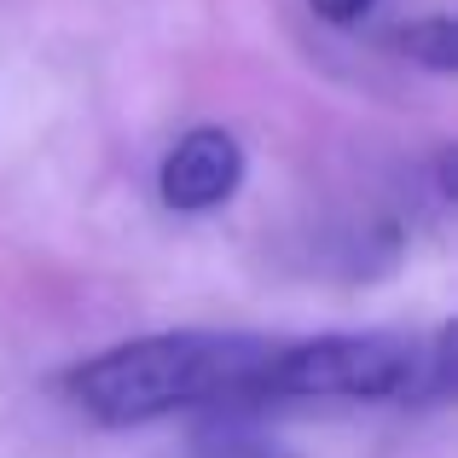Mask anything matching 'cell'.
<instances>
[{
    "instance_id": "cell-1",
    "label": "cell",
    "mask_w": 458,
    "mask_h": 458,
    "mask_svg": "<svg viewBox=\"0 0 458 458\" xmlns=\"http://www.w3.org/2000/svg\"><path fill=\"white\" fill-rule=\"evenodd\" d=\"M273 336L256 331H151L81 360L64 394L105 429H140L215 401H256V371L267 366Z\"/></svg>"
},
{
    "instance_id": "cell-2",
    "label": "cell",
    "mask_w": 458,
    "mask_h": 458,
    "mask_svg": "<svg viewBox=\"0 0 458 458\" xmlns=\"http://www.w3.org/2000/svg\"><path fill=\"white\" fill-rule=\"evenodd\" d=\"M453 394V325L436 336L406 331H325L273 343L256 371V401H348V406H441Z\"/></svg>"
},
{
    "instance_id": "cell-3",
    "label": "cell",
    "mask_w": 458,
    "mask_h": 458,
    "mask_svg": "<svg viewBox=\"0 0 458 458\" xmlns=\"http://www.w3.org/2000/svg\"><path fill=\"white\" fill-rule=\"evenodd\" d=\"M244 174H250L244 140H238L233 128L203 123V128H191V134H180L174 146H168L163 168H157V198L174 215H209V209H226V203L238 198Z\"/></svg>"
},
{
    "instance_id": "cell-4",
    "label": "cell",
    "mask_w": 458,
    "mask_h": 458,
    "mask_svg": "<svg viewBox=\"0 0 458 458\" xmlns=\"http://www.w3.org/2000/svg\"><path fill=\"white\" fill-rule=\"evenodd\" d=\"M191 458H291V447L261 424V401L238 394L203 406V424L191 429Z\"/></svg>"
},
{
    "instance_id": "cell-5",
    "label": "cell",
    "mask_w": 458,
    "mask_h": 458,
    "mask_svg": "<svg viewBox=\"0 0 458 458\" xmlns=\"http://www.w3.org/2000/svg\"><path fill=\"white\" fill-rule=\"evenodd\" d=\"M394 47H401L412 64L436 70V76H453L458 70V23L453 18H418L406 30H394Z\"/></svg>"
},
{
    "instance_id": "cell-6",
    "label": "cell",
    "mask_w": 458,
    "mask_h": 458,
    "mask_svg": "<svg viewBox=\"0 0 458 458\" xmlns=\"http://www.w3.org/2000/svg\"><path fill=\"white\" fill-rule=\"evenodd\" d=\"M313 6V18H325V23H336V30H354L360 18H366L377 0H308Z\"/></svg>"
}]
</instances>
